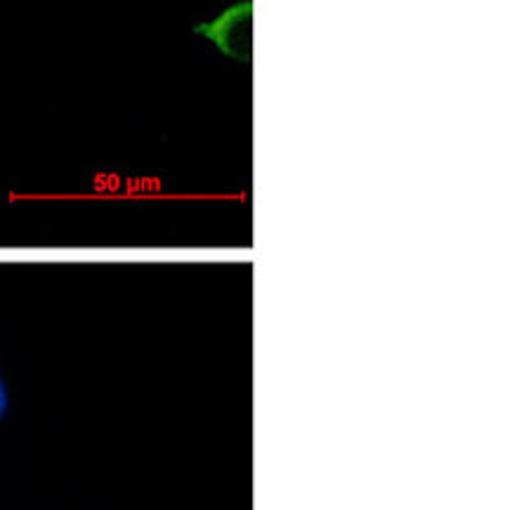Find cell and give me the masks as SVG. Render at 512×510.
I'll return each instance as SVG.
<instances>
[{
	"label": "cell",
	"mask_w": 512,
	"mask_h": 510,
	"mask_svg": "<svg viewBox=\"0 0 512 510\" xmlns=\"http://www.w3.org/2000/svg\"><path fill=\"white\" fill-rule=\"evenodd\" d=\"M196 34L206 36L227 57L234 60H251V43H253V5L251 0L246 3L232 5L222 12L220 17L210 19L196 26Z\"/></svg>",
	"instance_id": "cell-1"
},
{
	"label": "cell",
	"mask_w": 512,
	"mask_h": 510,
	"mask_svg": "<svg viewBox=\"0 0 512 510\" xmlns=\"http://www.w3.org/2000/svg\"><path fill=\"white\" fill-rule=\"evenodd\" d=\"M8 411H10V390L8 385H5L3 376H0V421L8 416Z\"/></svg>",
	"instance_id": "cell-2"
}]
</instances>
